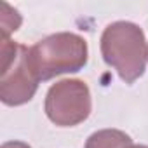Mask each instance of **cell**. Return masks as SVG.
<instances>
[{"instance_id":"1","label":"cell","mask_w":148,"mask_h":148,"mask_svg":"<svg viewBox=\"0 0 148 148\" xmlns=\"http://www.w3.org/2000/svg\"><path fill=\"white\" fill-rule=\"evenodd\" d=\"M101 56L125 84L136 82L146 68L148 45L143 30L131 21H115L101 33Z\"/></svg>"},{"instance_id":"2","label":"cell","mask_w":148,"mask_h":148,"mask_svg":"<svg viewBox=\"0 0 148 148\" xmlns=\"http://www.w3.org/2000/svg\"><path fill=\"white\" fill-rule=\"evenodd\" d=\"M30 64L38 80H51L63 73L80 71L87 64L89 47L84 37L61 32L30 47Z\"/></svg>"},{"instance_id":"3","label":"cell","mask_w":148,"mask_h":148,"mask_svg":"<svg viewBox=\"0 0 148 148\" xmlns=\"http://www.w3.org/2000/svg\"><path fill=\"white\" fill-rule=\"evenodd\" d=\"M2 71H0V99L7 106L28 103L37 89L38 79L30 64V47L2 37Z\"/></svg>"},{"instance_id":"4","label":"cell","mask_w":148,"mask_h":148,"mask_svg":"<svg viewBox=\"0 0 148 148\" xmlns=\"http://www.w3.org/2000/svg\"><path fill=\"white\" fill-rule=\"evenodd\" d=\"M44 108L47 119L59 127L79 125L91 115V91L79 79L59 80L49 87Z\"/></svg>"},{"instance_id":"5","label":"cell","mask_w":148,"mask_h":148,"mask_svg":"<svg viewBox=\"0 0 148 148\" xmlns=\"http://www.w3.org/2000/svg\"><path fill=\"white\" fill-rule=\"evenodd\" d=\"M131 145H132L131 136L119 129L96 131L86 141V148H129Z\"/></svg>"},{"instance_id":"6","label":"cell","mask_w":148,"mask_h":148,"mask_svg":"<svg viewBox=\"0 0 148 148\" xmlns=\"http://www.w3.org/2000/svg\"><path fill=\"white\" fill-rule=\"evenodd\" d=\"M21 25V16L16 9H12L9 4H2V37H7L16 32Z\"/></svg>"},{"instance_id":"7","label":"cell","mask_w":148,"mask_h":148,"mask_svg":"<svg viewBox=\"0 0 148 148\" xmlns=\"http://www.w3.org/2000/svg\"><path fill=\"white\" fill-rule=\"evenodd\" d=\"M0 148H32V146L26 145V143H23V141H7V143H4Z\"/></svg>"},{"instance_id":"8","label":"cell","mask_w":148,"mask_h":148,"mask_svg":"<svg viewBox=\"0 0 148 148\" xmlns=\"http://www.w3.org/2000/svg\"><path fill=\"white\" fill-rule=\"evenodd\" d=\"M129 148H148V146H146V145H134V143H132Z\"/></svg>"}]
</instances>
